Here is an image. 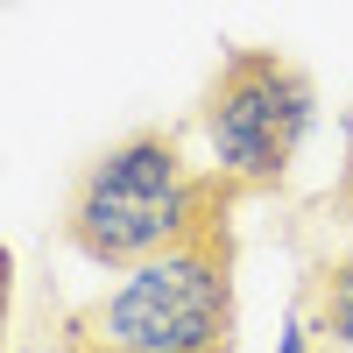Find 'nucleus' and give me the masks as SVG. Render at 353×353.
<instances>
[{
	"label": "nucleus",
	"mask_w": 353,
	"mask_h": 353,
	"mask_svg": "<svg viewBox=\"0 0 353 353\" xmlns=\"http://www.w3.org/2000/svg\"><path fill=\"white\" fill-rule=\"evenodd\" d=\"M311 128H318V85L297 57L269 43L226 50L198 99V134L233 191H283Z\"/></svg>",
	"instance_id": "3"
},
{
	"label": "nucleus",
	"mask_w": 353,
	"mask_h": 353,
	"mask_svg": "<svg viewBox=\"0 0 353 353\" xmlns=\"http://www.w3.org/2000/svg\"><path fill=\"white\" fill-rule=\"evenodd\" d=\"M233 226L212 219L184 248L121 269L106 297L78 304L57 353H233Z\"/></svg>",
	"instance_id": "2"
},
{
	"label": "nucleus",
	"mask_w": 353,
	"mask_h": 353,
	"mask_svg": "<svg viewBox=\"0 0 353 353\" xmlns=\"http://www.w3.org/2000/svg\"><path fill=\"white\" fill-rule=\"evenodd\" d=\"M233 184L219 170H191L176 128H134L78 170L64 198V241L99 269H134L184 248L198 226L226 219Z\"/></svg>",
	"instance_id": "1"
},
{
	"label": "nucleus",
	"mask_w": 353,
	"mask_h": 353,
	"mask_svg": "<svg viewBox=\"0 0 353 353\" xmlns=\"http://www.w3.org/2000/svg\"><path fill=\"white\" fill-rule=\"evenodd\" d=\"M339 128H346V191H353V113H346Z\"/></svg>",
	"instance_id": "6"
},
{
	"label": "nucleus",
	"mask_w": 353,
	"mask_h": 353,
	"mask_svg": "<svg viewBox=\"0 0 353 353\" xmlns=\"http://www.w3.org/2000/svg\"><path fill=\"white\" fill-rule=\"evenodd\" d=\"M311 332H318V325H304V318H297V325L283 332V346H276V353H311Z\"/></svg>",
	"instance_id": "5"
},
{
	"label": "nucleus",
	"mask_w": 353,
	"mask_h": 353,
	"mask_svg": "<svg viewBox=\"0 0 353 353\" xmlns=\"http://www.w3.org/2000/svg\"><path fill=\"white\" fill-rule=\"evenodd\" d=\"M311 325L325 332L339 353H353V248H346L339 261H325L318 297H311Z\"/></svg>",
	"instance_id": "4"
}]
</instances>
